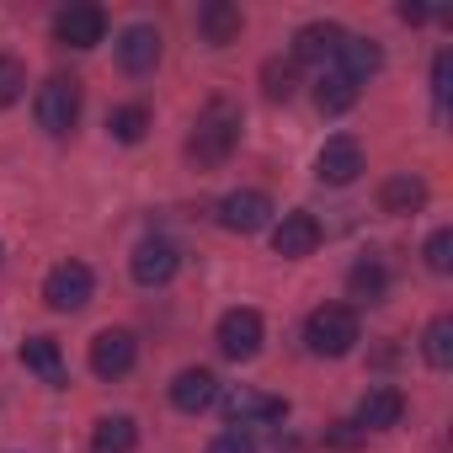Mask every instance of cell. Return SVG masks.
<instances>
[{
    "label": "cell",
    "mask_w": 453,
    "mask_h": 453,
    "mask_svg": "<svg viewBox=\"0 0 453 453\" xmlns=\"http://www.w3.org/2000/svg\"><path fill=\"white\" fill-rule=\"evenodd\" d=\"M235 144H241V107H235L230 96H213V102L197 112V123H192L187 155H192L203 171H213V165H224V160L235 155Z\"/></svg>",
    "instance_id": "cell-1"
},
{
    "label": "cell",
    "mask_w": 453,
    "mask_h": 453,
    "mask_svg": "<svg viewBox=\"0 0 453 453\" xmlns=\"http://www.w3.org/2000/svg\"><path fill=\"white\" fill-rule=\"evenodd\" d=\"M304 347L315 357H347L357 347V315H352V304H320V310H310Z\"/></svg>",
    "instance_id": "cell-2"
},
{
    "label": "cell",
    "mask_w": 453,
    "mask_h": 453,
    "mask_svg": "<svg viewBox=\"0 0 453 453\" xmlns=\"http://www.w3.org/2000/svg\"><path fill=\"white\" fill-rule=\"evenodd\" d=\"M75 118H81V81H70V75L43 81V91H38V128L59 139V134L75 128Z\"/></svg>",
    "instance_id": "cell-3"
},
{
    "label": "cell",
    "mask_w": 453,
    "mask_h": 453,
    "mask_svg": "<svg viewBox=\"0 0 453 453\" xmlns=\"http://www.w3.org/2000/svg\"><path fill=\"white\" fill-rule=\"evenodd\" d=\"M91 288H96V278H91L86 262H59V267L43 278V299H49V310H59V315L86 310V304H91Z\"/></svg>",
    "instance_id": "cell-4"
},
{
    "label": "cell",
    "mask_w": 453,
    "mask_h": 453,
    "mask_svg": "<svg viewBox=\"0 0 453 453\" xmlns=\"http://www.w3.org/2000/svg\"><path fill=\"white\" fill-rule=\"evenodd\" d=\"M219 352L235 357V363H251L262 352V315L257 310H224L219 315Z\"/></svg>",
    "instance_id": "cell-5"
},
{
    "label": "cell",
    "mask_w": 453,
    "mask_h": 453,
    "mask_svg": "<svg viewBox=\"0 0 453 453\" xmlns=\"http://www.w3.org/2000/svg\"><path fill=\"white\" fill-rule=\"evenodd\" d=\"M219 224H224L230 235H257V230H267V224H273V197L257 192V187L230 192V197L219 203Z\"/></svg>",
    "instance_id": "cell-6"
},
{
    "label": "cell",
    "mask_w": 453,
    "mask_h": 453,
    "mask_svg": "<svg viewBox=\"0 0 453 453\" xmlns=\"http://www.w3.org/2000/svg\"><path fill=\"white\" fill-rule=\"evenodd\" d=\"M315 176H320L326 187H352V181L363 176V144H357L352 134L326 139V150L315 155Z\"/></svg>",
    "instance_id": "cell-7"
},
{
    "label": "cell",
    "mask_w": 453,
    "mask_h": 453,
    "mask_svg": "<svg viewBox=\"0 0 453 453\" xmlns=\"http://www.w3.org/2000/svg\"><path fill=\"white\" fill-rule=\"evenodd\" d=\"M134 283H144V288H160V283H171L176 278V267H181V251L165 241V235H150V241H139L134 246Z\"/></svg>",
    "instance_id": "cell-8"
},
{
    "label": "cell",
    "mask_w": 453,
    "mask_h": 453,
    "mask_svg": "<svg viewBox=\"0 0 453 453\" xmlns=\"http://www.w3.org/2000/svg\"><path fill=\"white\" fill-rule=\"evenodd\" d=\"M315 246H320V224H315V213L294 208V213H283V219L273 224V251H278L283 262H299V257H310Z\"/></svg>",
    "instance_id": "cell-9"
},
{
    "label": "cell",
    "mask_w": 453,
    "mask_h": 453,
    "mask_svg": "<svg viewBox=\"0 0 453 453\" xmlns=\"http://www.w3.org/2000/svg\"><path fill=\"white\" fill-rule=\"evenodd\" d=\"M54 38H59L65 49H96V43L107 38L102 6H65V12L54 17Z\"/></svg>",
    "instance_id": "cell-10"
},
{
    "label": "cell",
    "mask_w": 453,
    "mask_h": 453,
    "mask_svg": "<svg viewBox=\"0 0 453 453\" xmlns=\"http://www.w3.org/2000/svg\"><path fill=\"white\" fill-rule=\"evenodd\" d=\"M134 363H139V342L128 331H102L91 342V373L96 379H123V373H134Z\"/></svg>",
    "instance_id": "cell-11"
},
{
    "label": "cell",
    "mask_w": 453,
    "mask_h": 453,
    "mask_svg": "<svg viewBox=\"0 0 453 453\" xmlns=\"http://www.w3.org/2000/svg\"><path fill=\"white\" fill-rule=\"evenodd\" d=\"M224 411H230V426H273V421H283L288 416V405L283 400H273V395H251V389H235V395H224Z\"/></svg>",
    "instance_id": "cell-12"
},
{
    "label": "cell",
    "mask_w": 453,
    "mask_h": 453,
    "mask_svg": "<svg viewBox=\"0 0 453 453\" xmlns=\"http://www.w3.org/2000/svg\"><path fill=\"white\" fill-rule=\"evenodd\" d=\"M342 43H347V33L336 22H304L294 33V65H326V59H336Z\"/></svg>",
    "instance_id": "cell-13"
},
{
    "label": "cell",
    "mask_w": 453,
    "mask_h": 453,
    "mask_svg": "<svg viewBox=\"0 0 453 453\" xmlns=\"http://www.w3.org/2000/svg\"><path fill=\"white\" fill-rule=\"evenodd\" d=\"M400 416H405V395L389 384H379L357 400V432H389V426H400Z\"/></svg>",
    "instance_id": "cell-14"
},
{
    "label": "cell",
    "mask_w": 453,
    "mask_h": 453,
    "mask_svg": "<svg viewBox=\"0 0 453 453\" xmlns=\"http://www.w3.org/2000/svg\"><path fill=\"white\" fill-rule=\"evenodd\" d=\"M118 65L128 70V75H150L155 65H160V33L155 27H128L123 38H118Z\"/></svg>",
    "instance_id": "cell-15"
},
{
    "label": "cell",
    "mask_w": 453,
    "mask_h": 453,
    "mask_svg": "<svg viewBox=\"0 0 453 453\" xmlns=\"http://www.w3.org/2000/svg\"><path fill=\"white\" fill-rule=\"evenodd\" d=\"M213 400H219V379H213L208 368H181V373H176V384H171V405H176V411L197 416V411H208Z\"/></svg>",
    "instance_id": "cell-16"
},
{
    "label": "cell",
    "mask_w": 453,
    "mask_h": 453,
    "mask_svg": "<svg viewBox=\"0 0 453 453\" xmlns=\"http://www.w3.org/2000/svg\"><path fill=\"white\" fill-rule=\"evenodd\" d=\"M241 27H246V17H241V6H235V0H208V6L197 12V33H203L213 49L235 43V38H241Z\"/></svg>",
    "instance_id": "cell-17"
},
{
    "label": "cell",
    "mask_w": 453,
    "mask_h": 453,
    "mask_svg": "<svg viewBox=\"0 0 453 453\" xmlns=\"http://www.w3.org/2000/svg\"><path fill=\"white\" fill-rule=\"evenodd\" d=\"M336 65H342V75H347L352 86H363L368 75L384 70V49H379L373 38H347V43L336 49Z\"/></svg>",
    "instance_id": "cell-18"
},
{
    "label": "cell",
    "mask_w": 453,
    "mask_h": 453,
    "mask_svg": "<svg viewBox=\"0 0 453 453\" xmlns=\"http://www.w3.org/2000/svg\"><path fill=\"white\" fill-rule=\"evenodd\" d=\"M22 363H27L43 384H54V389L65 384V352H59L54 336H27V342H22Z\"/></svg>",
    "instance_id": "cell-19"
},
{
    "label": "cell",
    "mask_w": 453,
    "mask_h": 453,
    "mask_svg": "<svg viewBox=\"0 0 453 453\" xmlns=\"http://www.w3.org/2000/svg\"><path fill=\"white\" fill-rule=\"evenodd\" d=\"M421 203H426V181L411 176V171H400V176H389V181L379 187V208H384V213H416Z\"/></svg>",
    "instance_id": "cell-20"
},
{
    "label": "cell",
    "mask_w": 453,
    "mask_h": 453,
    "mask_svg": "<svg viewBox=\"0 0 453 453\" xmlns=\"http://www.w3.org/2000/svg\"><path fill=\"white\" fill-rule=\"evenodd\" d=\"M347 294H352L357 304H379V299L389 294V267H384L379 257H363V262L347 273Z\"/></svg>",
    "instance_id": "cell-21"
},
{
    "label": "cell",
    "mask_w": 453,
    "mask_h": 453,
    "mask_svg": "<svg viewBox=\"0 0 453 453\" xmlns=\"http://www.w3.org/2000/svg\"><path fill=\"white\" fill-rule=\"evenodd\" d=\"M134 442H139L134 416H102L91 426V453H134Z\"/></svg>",
    "instance_id": "cell-22"
},
{
    "label": "cell",
    "mask_w": 453,
    "mask_h": 453,
    "mask_svg": "<svg viewBox=\"0 0 453 453\" xmlns=\"http://www.w3.org/2000/svg\"><path fill=\"white\" fill-rule=\"evenodd\" d=\"M352 102H357V86H352V81H347L342 70H331V75H320V81H315V107H320L326 118L347 112Z\"/></svg>",
    "instance_id": "cell-23"
},
{
    "label": "cell",
    "mask_w": 453,
    "mask_h": 453,
    "mask_svg": "<svg viewBox=\"0 0 453 453\" xmlns=\"http://www.w3.org/2000/svg\"><path fill=\"white\" fill-rule=\"evenodd\" d=\"M262 91H267L273 102H288V96L299 91V65H294V59H267V65H262Z\"/></svg>",
    "instance_id": "cell-24"
},
{
    "label": "cell",
    "mask_w": 453,
    "mask_h": 453,
    "mask_svg": "<svg viewBox=\"0 0 453 453\" xmlns=\"http://www.w3.org/2000/svg\"><path fill=\"white\" fill-rule=\"evenodd\" d=\"M421 352H426V363H432V368H448V363H453V320H448V315H437V320L426 326Z\"/></svg>",
    "instance_id": "cell-25"
},
{
    "label": "cell",
    "mask_w": 453,
    "mask_h": 453,
    "mask_svg": "<svg viewBox=\"0 0 453 453\" xmlns=\"http://www.w3.org/2000/svg\"><path fill=\"white\" fill-rule=\"evenodd\" d=\"M107 128H112L118 144H139V139L150 134V107H139V102H134V107H118Z\"/></svg>",
    "instance_id": "cell-26"
},
{
    "label": "cell",
    "mask_w": 453,
    "mask_h": 453,
    "mask_svg": "<svg viewBox=\"0 0 453 453\" xmlns=\"http://www.w3.org/2000/svg\"><path fill=\"white\" fill-rule=\"evenodd\" d=\"M22 91H27V70H22V59H12V54H0V107H12V102H22Z\"/></svg>",
    "instance_id": "cell-27"
},
{
    "label": "cell",
    "mask_w": 453,
    "mask_h": 453,
    "mask_svg": "<svg viewBox=\"0 0 453 453\" xmlns=\"http://www.w3.org/2000/svg\"><path fill=\"white\" fill-rule=\"evenodd\" d=\"M208 453H257V437H251L246 426H224V432L208 442Z\"/></svg>",
    "instance_id": "cell-28"
},
{
    "label": "cell",
    "mask_w": 453,
    "mask_h": 453,
    "mask_svg": "<svg viewBox=\"0 0 453 453\" xmlns=\"http://www.w3.org/2000/svg\"><path fill=\"white\" fill-rule=\"evenodd\" d=\"M426 267H432V273H448V267H453V230H432V241H426Z\"/></svg>",
    "instance_id": "cell-29"
},
{
    "label": "cell",
    "mask_w": 453,
    "mask_h": 453,
    "mask_svg": "<svg viewBox=\"0 0 453 453\" xmlns=\"http://www.w3.org/2000/svg\"><path fill=\"white\" fill-rule=\"evenodd\" d=\"M448 81H453V59L437 54V59H432V96H437V102H448Z\"/></svg>",
    "instance_id": "cell-30"
},
{
    "label": "cell",
    "mask_w": 453,
    "mask_h": 453,
    "mask_svg": "<svg viewBox=\"0 0 453 453\" xmlns=\"http://www.w3.org/2000/svg\"><path fill=\"white\" fill-rule=\"evenodd\" d=\"M426 17H432L426 6H400V22H426Z\"/></svg>",
    "instance_id": "cell-31"
},
{
    "label": "cell",
    "mask_w": 453,
    "mask_h": 453,
    "mask_svg": "<svg viewBox=\"0 0 453 453\" xmlns=\"http://www.w3.org/2000/svg\"><path fill=\"white\" fill-rule=\"evenodd\" d=\"M0 257H6V251H0Z\"/></svg>",
    "instance_id": "cell-32"
}]
</instances>
